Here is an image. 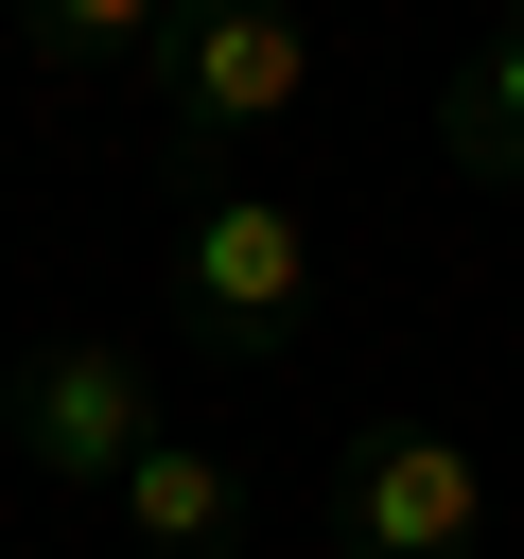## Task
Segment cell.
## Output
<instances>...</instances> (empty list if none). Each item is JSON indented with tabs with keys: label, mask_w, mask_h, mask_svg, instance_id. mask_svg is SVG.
<instances>
[{
	"label": "cell",
	"mask_w": 524,
	"mask_h": 559,
	"mask_svg": "<svg viewBox=\"0 0 524 559\" xmlns=\"http://www.w3.org/2000/svg\"><path fill=\"white\" fill-rule=\"evenodd\" d=\"M437 157H454L472 192H524V17L437 70Z\"/></svg>",
	"instance_id": "cell-6"
},
{
	"label": "cell",
	"mask_w": 524,
	"mask_h": 559,
	"mask_svg": "<svg viewBox=\"0 0 524 559\" xmlns=\"http://www.w3.org/2000/svg\"><path fill=\"white\" fill-rule=\"evenodd\" d=\"M105 507H122V542H140V559H245V524H262L245 454H210V437H157Z\"/></svg>",
	"instance_id": "cell-5"
},
{
	"label": "cell",
	"mask_w": 524,
	"mask_h": 559,
	"mask_svg": "<svg viewBox=\"0 0 524 559\" xmlns=\"http://www.w3.org/2000/svg\"><path fill=\"white\" fill-rule=\"evenodd\" d=\"M140 105H157V140H175V157L279 140V122L314 105V35H297L279 0H192V17H157V70H140Z\"/></svg>",
	"instance_id": "cell-3"
},
{
	"label": "cell",
	"mask_w": 524,
	"mask_h": 559,
	"mask_svg": "<svg viewBox=\"0 0 524 559\" xmlns=\"http://www.w3.org/2000/svg\"><path fill=\"white\" fill-rule=\"evenodd\" d=\"M297 332H314V210L262 175H210L175 210V349L262 384V367H297Z\"/></svg>",
	"instance_id": "cell-1"
},
{
	"label": "cell",
	"mask_w": 524,
	"mask_h": 559,
	"mask_svg": "<svg viewBox=\"0 0 524 559\" xmlns=\"http://www.w3.org/2000/svg\"><path fill=\"white\" fill-rule=\"evenodd\" d=\"M35 87H105V70H157V0H35L17 17Z\"/></svg>",
	"instance_id": "cell-7"
},
{
	"label": "cell",
	"mask_w": 524,
	"mask_h": 559,
	"mask_svg": "<svg viewBox=\"0 0 524 559\" xmlns=\"http://www.w3.org/2000/svg\"><path fill=\"white\" fill-rule=\"evenodd\" d=\"M157 437H175V402H157V349L140 332H35L0 367V454L35 489H122Z\"/></svg>",
	"instance_id": "cell-2"
},
{
	"label": "cell",
	"mask_w": 524,
	"mask_h": 559,
	"mask_svg": "<svg viewBox=\"0 0 524 559\" xmlns=\"http://www.w3.org/2000/svg\"><path fill=\"white\" fill-rule=\"evenodd\" d=\"M332 559H489V472L437 419H367L332 454Z\"/></svg>",
	"instance_id": "cell-4"
}]
</instances>
